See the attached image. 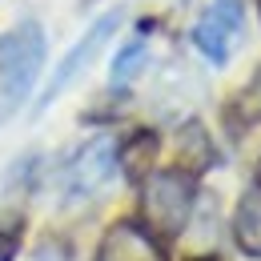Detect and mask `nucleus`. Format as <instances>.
Masks as SVG:
<instances>
[{"mask_svg": "<svg viewBox=\"0 0 261 261\" xmlns=\"http://www.w3.org/2000/svg\"><path fill=\"white\" fill-rule=\"evenodd\" d=\"M40 68H44V33L36 20H24L0 36V117L16 113L29 100Z\"/></svg>", "mask_w": 261, "mask_h": 261, "instance_id": "1", "label": "nucleus"}, {"mask_svg": "<svg viewBox=\"0 0 261 261\" xmlns=\"http://www.w3.org/2000/svg\"><path fill=\"white\" fill-rule=\"evenodd\" d=\"M197 201V181L193 173L185 169H165L153 173L145 181V193H141V209H145V221L157 237H177L181 229L189 225V213H193Z\"/></svg>", "mask_w": 261, "mask_h": 261, "instance_id": "2", "label": "nucleus"}, {"mask_svg": "<svg viewBox=\"0 0 261 261\" xmlns=\"http://www.w3.org/2000/svg\"><path fill=\"white\" fill-rule=\"evenodd\" d=\"M117 24H121V8L105 12L100 20H93V24H89V33L81 36V40H76V44L65 53V61L57 65V76H53V85L44 89V97H40V105H36V113H44V109H48L53 100L61 97V93H65V89L76 81V76H81V72H85V68L97 61V53L109 44V36L117 33Z\"/></svg>", "mask_w": 261, "mask_h": 261, "instance_id": "3", "label": "nucleus"}, {"mask_svg": "<svg viewBox=\"0 0 261 261\" xmlns=\"http://www.w3.org/2000/svg\"><path fill=\"white\" fill-rule=\"evenodd\" d=\"M241 29H245V8H241V0H213L209 12L197 20L193 44L213 65H225L233 44H237V36H241Z\"/></svg>", "mask_w": 261, "mask_h": 261, "instance_id": "4", "label": "nucleus"}, {"mask_svg": "<svg viewBox=\"0 0 261 261\" xmlns=\"http://www.w3.org/2000/svg\"><path fill=\"white\" fill-rule=\"evenodd\" d=\"M97 261H169L165 245L157 241V233L137 221H117L100 237Z\"/></svg>", "mask_w": 261, "mask_h": 261, "instance_id": "5", "label": "nucleus"}, {"mask_svg": "<svg viewBox=\"0 0 261 261\" xmlns=\"http://www.w3.org/2000/svg\"><path fill=\"white\" fill-rule=\"evenodd\" d=\"M113 169H117V145H113L109 137L89 141V145L76 153V161L68 165V193L72 197H93L97 189L109 185Z\"/></svg>", "mask_w": 261, "mask_h": 261, "instance_id": "6", "label": "nucleus"}, {"mask_svg": "<svg viewBox=\"0 0 261 261\" xmlns=\"http://www.w3.org/2000/svg\"><path fill=\"white\" fill-rule=\"evenodd\" d=\"M233 237H237V249L261 257V181L245 185V193L237 201V213H233Z\"/></svg>", "mask_w": 261, "mask_h": 261, "instance_id": "7", "label": "nucleus"}, {"mask_svg": "<svg viewBox=\"0 0 261 261\" xmlns=\"http://www.w3.org/2000/svg\"><path fill=\"white\" fill-rule=\"evenodd\" d=\"M157 153H161V141H157V133L141 129L125 137L121 145H117V169L129 177V181H145L149 177V169L157 161Z\"/></svg>", "mask_w": 261, "mask_h": 261, "instance_id": "8", "label": "nucleus"}, {"mask_svg": "<svg viewBox=\"0 0 261 261\" xmlns=\"http://www.w3.org/2000/svg\"><path fill=\"white\" fill-rule=\"evenodd\" d=\"M177 153H181L185 173H205L209 165L217 161V157H213V145H209V137H205V129H201V125H185V129H181Z\"/></svg>", "mask_w": 261, "mask_h": 261, "instance_id": "9", "label": "nucleus"}, {"mask_svg": "<svg viewBox=\"0 0 261 261\" xmlns=\"http://www.w3.org/2000/svg\"><path fill=\"white\" fill-rule=\"evenodd\" d=\"M229 117H233V125H245V129L261 121V68L249 76V85L229 100Z\"/></svg>", "mask_w": 261, "mask_h": 261, "instance_id": "10", "label": "nucleus"}, {"mask_svg": "<svg viewBox=\"0 0 261 261\" xmlns=\"http://www.w3.org/2000/svg\"><path fill=\"white\" fill-rule=\"evenodd\" d=\"M145 61H149L145 40H129V44L117 53V61H113V85H129L133 76L145 68Z\"/></svg>", "mask_w": 261, "mask_h": 261, "instance_id": "11", "label": "nucleus"}, {"mask_svg": "<svg viewBox=\"0 0 261 261\" xmlns=\"http://www.w3.org/2000/svg\"><path fill=\"white\" fill-rule=\"evenodd\" d=\"M16 257V233H0V261Z\"/></svg>", "mask_w": 261, "mask_h": 261, "instance_id": "12", "label": "nucleus"}, {"mask_svg": "<svg viewBox=\"0 0 261 261\" xmlns=\"http://www.w3.org/2000/svg\"><path fill=\"white\" fill-rule=\"evenodd\" d=\"M257 4H261V0H257Z\"/></svg>", "mask_w": 261, "mask_h": 261, "instance_id": "13", "label": "nucleus"}]
</instances>
